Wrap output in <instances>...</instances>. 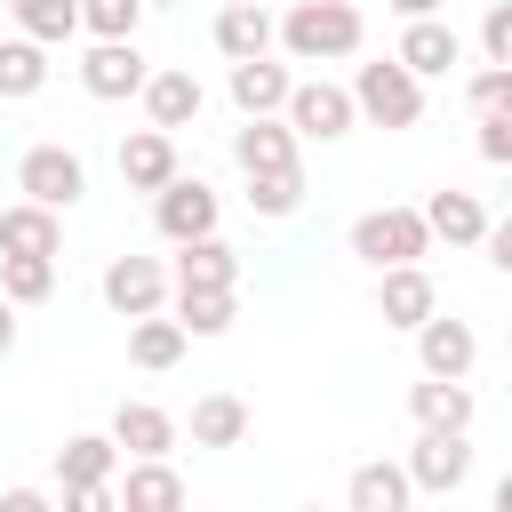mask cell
<instances>
[{"label": "cell", "mask_w": 512, "mask_h": 512, "mask_svg": "<svg viewBox=\"0 0 512 512\" xmlns=\"http://www.w3.org/2000/svg\"><path fill=\"white\" fill-rule=\"evenodd\" d=\"M272 32L288 40L296 64H328V56H352V48L368 40V24H360L352 0H296L288 24H272Z\"/></svg>", "instance_id": "cell-1"}, {"label": "cell", "mask_w": 512, "mask_h": 512, "mask_svg": "<svg viewBox=\"0 0 512 512\" xmlns=\"http://www.w3.org/2000/svg\"><path fill=\"white\" fill-rule=\"evenodd\" d=\"M344 96H352V112H368L376 128H416V120H424V80H416L408 64H392V56L360 64Z\"/></svg>", "instance_id": "cell-2"}, {"label": "cell", "mask_w": 512, "mask_h": 512, "mask_svg": "<svg viewBox=\"0 0 512 512\" xmlns=\"http://www.w3.org/2000/svg\"><path fill=\"white\" fill-rule=\"evenodd\" d=\"M424 248H432V232H424L416 208H368V216L352 224V256L376 264V272H392V264H424Z\"/></svg>", "instance_id": "cell-3"}, {"label": "cell", "mask_w": 512, "mask_h": 512, "mask_svg": "<svg viewBox=\"0 0 512 512\" xmlns=\"http://www.w3.org/2000/svg\"><path fill=\"white\" fill-rule=\"evenodd\" d=\"M16 192H24L32 208H72V200L88 192V168H80L72 144H32V152L16 160Z\"/></svg>", "instance_id": "cell-4"}, {"label": "cell", "mask_w": 512, "mask_h": 512, "mask_svg": "<svg viewBox=\"0 0 512 512\" xmlns=\"http://www.w3.org/2000/svg\"><path fill=\"white\" fill-rule=\"evenodd\" d=\"M152 224L184 248V240H208L216 232V184H200V176H168L160 192H152Z\"/></svg>", "instance_id": "cell-5"}, {"label": "cell", "mask_w": 512, "mask_h": 512, "mask_svg": "<svg viewBox=\"0 0 512 512\" xmlns=\"http://www.w3.org/2000/svg\"><path fill=\"white\" fill-rule=\"evenodd\" d=\"M280 112H288V128H296V136H312V144H336V136H352V120H360V112H352V96H344V88H328V80H296Z\"/></svg>", "instance_id": "cell-6"}, {"label": "cell", "mask_w": 512, "mask_h": 512, "mask_svg": "<svg viewBox=\"0 0 512 512\" xmlns=\"http://www.w3.org/2000/svg\"><path fill=\"white\" fill-rule=\"evenodd\" d=\"M144 72H152V64H144V48H136V40H96V48L80 56V88H88L96 104L136 96V88H144Z\"/></svg>", "instance_id": "cell-7"}, {"label": "cell", "mask_w": 512, "mask_h": 512, "mask_svg": "<svg viewBox=\"0 0 512 512\" xmlns=\"http://www.w3.org/2000/svg\"><path fill=\"white\" fill-rule=\"evenodd\" d=\"M408 488H432V496H448V488H464L472 480V440L464 432H424L416 448H408Z\"/></svg>", "instance_id": "cell-8"}, {"label": "cell", "mask_w": 512, "mask_h": 512, "mask_svg": "<svg viewBox=\"0 0 512 512\" xmlns=\"http://www.w3.org/2000/svg\"><path fill=\"white\" fill-rule=\"evenodd\" d=\"M104 304H112L120 320H144V312L168 304V272H160L152 256H112V264H104Z\"/></svg>", "instance_id": "cell-9"}, {"label": "cell", "mask_w": 512, "mask_h": 512, "mask_svg": "<svg viewBox=\"0 0 512 512\" xmlns=\"http://www.w3.org/2000/svg\"><path fill=\"white\" fill-rule=\"evenodd\" d=\"M376 312H384V328H424V320L440 312L432 272H424V264H392V272L376 280Z\"/></svg>", "instance_id": "cell-10"}, {"label": "cell", "mask_w": 512, "mask_h": 512, "mask_svg": "<svg viewBox=\"0 0 512 512\" xmlns=\"http://www.w3.org/2000/svg\"><path fill=\"white\" fill-rule=\"evenodd\" d=\"M392 64H408L416 80H432V72H456V64H464V40H456V24H440V16H408V32H400Z\"/></svg>", "instance_id": "cell-11"}, {"label": "cell", "mask_w": 512, "mask_h": 512, "mask_svg": "<svg viewBox=\"0 0 512 512\" xmlns=\"http://www.w3.org/2000/svg\"><path fill=\"white\" fill-rule=\"evenodd\" d=\"M416 360H424V376H456V384H464L472 360H480V336H472L464 320H440V312H432V320L416 328Z\"/></svg>", "instance_id": "cell-12"}, {"label": "cell", "mask_w": 512, "mask_h": 512, "mask_svg": "<svg viewBox=\"0 0 512 512\" xmlns=\"http://www.w3.org/2000/svg\"><path fill=\"white\" fill-rule=\"evenodd\" d=\"M112 496H120V512H184V480H176L168 456H136Z\"/></svg>", "instance_id": "cell-13"}, {"label": "cell", "mask_w": 512, "mask_h": 512, "mask_svg": "<svg viewBox=\"0 0 512 512\" xmlns=\"http://www.w3.org/2000/svg\"><path fill=\"white\" fill-rule=\"evenodd\" d=\"M232 160L248 168V176H272V168H296V128L288 120H248V128H232Z\"/></svg>", "instance_id": "cell-14"}, {"label": "cell", "mask_w": 512, "mask_h": 512, "mask_svg": "<svg viewBox=\"0 0 512 512\" xmlns=\"http://www.w3.org/2000/svg\"><path fill=\"white\" fill-rule=\"evenodd\" d=\"M176 176V136L168 128H136L128 144H120V184L128 192H160Z\"/></svg>", "instance_id": "cell-15"}, {"label": "cell", "mask_w": 512, "mask_h": 512, "mask_svg": "<svg viewBox=\"0 0 512 512\" xmlns=\"http://www.w3.org/2000/svg\"><path fill=\"white\" fill-rule=\"evenodd\" d=\"M112 448H128V456H168V448H176V416L152 408V400H120V408H112Z\"/></svg>", "instance_id": "cell-16"}, {"label": "cell", "mask_w": 512, "mask_h": 512, "mask_svg": "<svg viewBox=\"0 0 512 512\" xmlns=\"http://www.w3.org/2000/svg\"><path fill=\"white\" fill-rule=\"evenodd\" d=\"M216 48H224L232 64L272 56V16H264V0H224V8H216Z\"/></svg>", "instance_id": "cell-17"}, {"label": "cell", "mask_w": 512, "mask_h": 512, "mask_svg": "<svg viewBox=\"0 0 512 512\" xmlns=\"http://www.w3.org/2000/svg\"><path fill=\"white\" fill-rule=\"evenodd\" d=\"M56 248H64L56 208H32V200L0 208V256H56Z\"/></svg>", "instance_id": "cell-18"}, {"label": "cell", "mask_w": 512, "mask_h": 512, "mask_svg": "<svg viewBox=\"0 0 512 512\" xmlns=\"http://www.w3.org/2000/svg\"><path fill=\"white\" fill-rule=\"evenodd\" d=\"M288 64H272V56H248V64H232V104L248 112V120H264V112H280L288 104Z\"/></svg>", "instance_id": "cell-19"}, {"label": "cell", "mask_w": 512, "mask_h": 512, "mask_svg": "<svg viewBox=\"0 0 512 512\" xmlns=\"http://www.w3.org/2000/svg\"><path fill=\"white\" fill-rule=\"evenodd\" d=\"M136 96H144L152 128H184V120H200V104H208L192 72H144V88H136Z\"/></svg>", "instance_id": "cell-20"}, {"label": "cell", "mask_w": 512, "mask_h": 512, "mask_svg": "<svg viewBox=\"0 0 512 512\" xmlns=\"http://www.w3.org/2000/svg\"><path fill=\"white\" fill-rule=\"evenodd\" d=\"M416 216H424V232H432V240H448V248H472V240L488 232V208H480L472 192H432Z\"/></svg>", "instance_id": "cell-21"}, {"label": "cell", "mask_w": 512, "mask_h": 512, "mask_svg": "<svg viewBox=\"0 0 512 512\" xmlns=\"http://www.w3.org/2000/svg\"><path fill=\"white\" fill-rule=\"evenodd\" d=\"M408 408H416L424 432H472V392H464L456 376H424V384L408 392Z\"/></svg>", "instance_id": "cell-22"}, {"label": "cell", "mask_w": 512, "mask_h": 512, "mask_svg": "<svg viewBox=\"0 0 512 512\" xmlns=\"http://www.w3.org/2000/svg\"><path fill=\"white\" fill-rule=\"evenodd\" d=\"M232 280H240V256H232L216 232L176 248V288H232Z\"/></svg>", "instance_id": "cell-23"}, {"label": "cell", "mask_w": 512, "mask_h": 512, "mask_svg": "<svg viewBox=\"0 0 512 512\" xmlns=\"http://www.w3.org/2000/svg\"><path fill=\"white\" fill-rule=\"evenodd\" d=\"M112 464H120V448H112V432H80V440H64V448H56V480H64V488H88V480H112Z\"/></svg>", "instance_id": "cell-24"}, {"label": "cell", "mask_w": 512, "mask_h": 512, "mask_svg": "<svg viewBox=\"0 0 512 512\" xmlns=\"http://www.w3.org/2000/svg\"><path fill=\"white\" fill-rule=\"evenodd\" d=\"M344 496H352V512H408L416 488H408L400 464H352V488Z\"/></svg>", "instance_id": "cell-25"}, {"label": "cell", "mask_w": 512, "mask_h": 512, "mask_svg": "<svg viewBox=\"0 0 512 512\" xmlns=\"http://www.w3.org/2000/svg\"><path fill=\"white\" fill-rule=\"evenodd\" d=\"M48 88V48L40 40H0V104H24Z\"/></svg>", "instance_id": "cell-26"}, {"label": "cell", "mask_w": 512, "mask_h": 512, "mask_svg": "<svg viewBox=\"0 0 512 512\" xmlns=\"http://www.w3.org/2000/svg\"><path fill=\"white\" fill-rule=\"evenodd\" d=\"M192 440H200V448H240V440H248V408H240L232 392L192 400Z\"/></svg>", "instance_id": "cell-27"}, {"label": "cell", "mask_w": 512, "mask_h": 512, "mask_svg": "<svg viewBox=\"0 0 512 512\" xmlns=\"http://www.w3.org/2000/svg\"><path fill=\"white\" fill-rule=\"evenodd\" d=\"M184 344H192V336H184L176 320H160V312H144V320L128 328V360H136V368H176Z\"/></svg>", "instance_id": "cell-28"}, {"label": "cell", "mask_w": 512, "mask_h": 512, "mask_svg": "<svg viewBox=\"0 0 512 512\" xmlns=\"http://www.w3.org/2000/svg\"><path fill=\"white\" fill-rule=\"evenodd\" d=\"M8 16H16L24 40H40V48H56V40L80 32V0H8Z\"/></svg>", "instance_id": "cell-29"}, {"label": "cell", "mask_w": 512, "mask_h": 512, "mask_svg": "<svg viewBox=\"0 0 512 512\" xmlns=\"http://www.w3.org/2000/svg\"><path fill=\"white\" fill-rule=\"evenodd\" d=\"M176 328L184 336H224L232 328V288H176Z\"/></svg>", "instance_id": "cell-30"}, {"label": "cell", "mask_w": 512, "mask_h": 512, "mask_svg": "<svg viewBox=\"0 0 512 512\" xmlns=\"http://www.w3.org/2000/svg\"><path fill=\"white\" fill-rule=\"evenodd\" d=\"M56 288V256H0V296L8 304H40Z\"/></svg>", "instance_id": "cell-31"}, {"label": "cell", "mask_w": 512, "mask_h": 512, "mask_svg": "<svg viewBox=\"0 0 512 512\" xmlns=\"http://www.w3.org/2000/svg\"><path fill=\"white\" fill-rule=\"evenodd\" d=\"M296 200H304V168L248 176V208H256V216H296Z\"/></svg>", "instance_id": "cell-32"}, {"label": "cell", "mask_w": 512, "mask_h": 512, "mask_svg": "<svg viewBox=\"0 0 512 512\" xmlns=\"http://www.w3.org/2000/svg\"><path fill=\"white\" fill-rule=\"evenodd\" d=\"M80 24H88L96 40H136V24H144V0H80Z\"/></svg>", "instance_id": "cell-33"}, {"label": "cell", "mask_w": 512, "mask_h": 512, "mask_svg": "<svg viewBox=\"0 0 512 512\" xmlns=\"http://www.w3.org/2000/svg\"><path fill=\"white\" fill-rule=\"evenodd\" d=\"M480 48H488V64L512 72V0H488V16H480Z\"/></svg>", "instance_id": "cell-34"}, {"label": "cell", "mask_w": 512, "mask_h": 512, "mask_svg": "<svg viewBox=\"0 0 512 512\" xmlns=\"http://www.w3.org/2000/svg\"><path fill=\"white\" fill-rule=\"evenodd\" d=\"M480 160H488V168L512 160V104H504V112H480Z\"/></svg>", "instance_id": "cell-35"}, {"label": "cell", "mask_w": 512, "mask_h": 512, "mask_svg": "<svg viewBox=\"0 0 512 512\" xmlns=\"http://www.w3.org/2000/svg\"><path fill=\"white\" fill-rule=\"evenodd\" d=\"M472 104H480V112H504V104H512V72H504V64H488V72L472 80Z\"/></svg>", "instance_id": "cell-36"}, {"label": "cell", "mask_w": 512, "mask_h": 512, "mask_svg": "<svg viewBox=\"0 0 512 512\" xmlns=\"http://www.w3.org/2000/svg\"><path fill=\"white\" fill-rule=\"evenodd\" d=\"M64 512H120L112 480H88V488H64Z\"/></svg>", "instance_id": "cell-37"}, {"label": "cell", "mask_w": 512, "mask_h": 512, "mask_svg": "<svg viewBox=\"0 0 512 512\" xmlns=\"http://www.w3.org/2000/svg\"><path fill=\"white\" fill-rule=\"evenodd\" d=\"M0 512H56L40 488H0Z\"/></svg>", "instance_id": "cell-38"}, {"label": "cell", "mask_w": 512, "mask_h": 512, "mask_svg": "<svg viewBox=\"0 0 512 512\" xmlns=\"http://www.w3.org/2000/svg\"><path fill=\"white\" fill-rule=\"evenodd\" d=\"M8 352H16V304L0 296V360H8Z\"/></svg>", "instance_id": "cell-39"}, {"label": "cell", "mask_w": 512, "mask_h": 512, "mask_svg": "<svg viewBox=\"0 0 512 512\" xmlns=\"http://www.w3.org/2000/svg\"><path fill=\"white\" fill-rule=\"evenodd\" d=\"M392 8H400V16H432L440 0H392Z\"/></svg>", "instance_id": "cell-40"}, {"label": "cell", "mask_w": 512, "mask_h": 512, "mask_svg": "<svg viewBox=\"0 0 512 512\" xmlns=\"http://www.w3.org/2000/svg\"><path fill=\"white\" fill-rule=\"evenodd\" d=\"M144 8H168V0H144Z\"/></svg>", "instance_id": "cell-41"}, {"label": "cell", "mask_w": 512, "mask_h": 512, "mask_svg": "<svg viewBox=\"0 0 512 512\" xmlns=\"http://www.w3.org/2000/svg\"><path fill=\"white\" fill-rule=\"evenodd\" d=\"M304 512H320V504H304Z\"/></svg>", "instance_id": "cell-42"}]
</instances>
